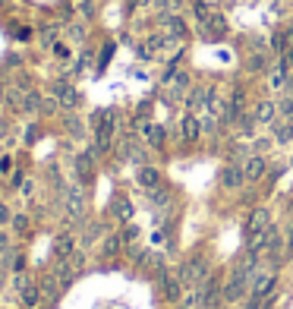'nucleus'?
<instances>
[{
  "label": "nucleus",
  "instance_id": "dca6fc26",
  "mask_svg": "<svg viewBox=\"0 0 293 309\" xmlns=\"http://www.w3.org/2000/svg\"><path fill=\"white\" fill-rule=\"evenodd\" d=\"M199 136H202V120L189 114L186 120H183V139H186V142H196Z\"/></svg>",
  "mask_w": 293,
  "mask_h": 309
},
{
  "label": "nucleus",
  "instance_id": "f3484780",
  "mask_svg": "<svg viewBox=\"0 0 293 309\" xmlns=\"http://www.w3.org/2000/svg\"><path fill=\"white\" fill-rule=\"evenodd\" d=\"M123 243H126V240H123V233H111V237H107V240L101 243V256H104V259L117 256V252L123 249Z\"/></svg>",
  "mask_w": 293,
  "mask_h": 309
},
{
  "label": "nucleus",
  "instance_id": "9b49d317",
  "mask_svg": "<svg viewBox=\"0 0 293 309\" xmlns=\"http://www.w3.org/2000/svg\"><path fill=\"white\" fill-rule=\"evenodd\" d=\"M54 95H57V101H60L63 107H76V104H79L76 88H72V85H66V82H57V85H54Z\"/></svg>",
  "mask_w": 293,
  "mask_h": 309
},
{
  "label": "nucleus",
  "instance_id": "4be33fe9",
  "mask_svg": "<svg viewBox=\"0 0 293 309\" xmlns=\"http://www.w3.org/2000/svg\"><path fill=\"white\" fill-rule=\"evenodd\" d=\"M29 224H32V221H29L26 215H16V218H13V227H16V233H29Z\"/></svg>",
  "mask_w": 293,
  "mask_h": 309
},
{
  "label": "nucleus",
  "instance_id": "9d476101",
  "mask_svg": "<svg viewBox=\"0 0 293 309\" xmlns=\"http://www.w3.org/2000/svg\"><path fill=\"white\" fill-rule=\"evenodd\" d=\"M38 287H41V297H47V300H57V297H60V290H63L66 284H63V281H60V278L51 271V275H44V278H41V284H38Z\"/></svg>",
  "mask_w": 293,
  "mask_h": 309
},
{
  "label": "nucleus",
  "instance_id": "2eb2a0df",
  "mask_svg": "<svg viewBox=\"0 0 293 309\" xmlns=\"http://www.w3.org/2000/svg\"><path fill=\"white\" fill-rule=\"evenodd\" d=\"M72 252H76V240H72V233H60L57 246H54V256H57V259H69Z\"/></svg>",
  "mask_w": 293,
  "mask_h": 309
},
{
  "label": "nucleus",
  "instance_id": "a878e982",
  "mask_svg": "<svg viewBox=\"0 0 293 309\" xmlns=\"http://www.w3.org/2000/svg\"><path fill=\"white\" fill-rule=\"evenodd\" d=\"M7 252H10V237L0 230V256H7Z\"/></svg>",
  "mask_w": 293,
  "mask_h": 309
},
{
  "label": "nucleus",
  "instance_id": "7ed1b4c3",
  "mask_svg": "<svg viewBox=\"0 0 293 309\" xmlns=\"http://www.w3.org/2000/svg\"><path fill=\"white\" fill-rule=\"evenodd\" d=\"M66 211H69V218H82V211H85V189H82V183L66 186Z\"/></svg>",
  "mask_w": 293,
  "mask_h": 309
},
{
  "label": "nucleus",
  "instance_id": "f257e3e1",
  "mask_svg": "<svg viewBox=\"0 0 293 309\" xmlns=\"http://www.w3.org/2000/svg\"><path fill=\"white\" fill-rule=\"evenodd\" d=\"M205 278H208V262H205V259H189V262H183V268H180V284L199 287Z\"/></svg>",
  "mask_w": 293,
  "mask_h": 309
},
{
  "label": "nucleus",
  "instance_id": "b1692460",
  "mask_svg": "<svg viewBox=\"0 0 293 309\" xmlns=\"http://www.w3.org/2000/svg\"><path fill=\"white\" fill-rule=\"evenodd\" d=\"M265 66H268V57H265V54H255V57L249 60V69H252V73H259V69H265Z\"/></svg>",
  "mask_w": 293,
  "mask_h": 309
},
{
  "label": "nucleus",
  "instance_id": "20e7f679",
  "mask_svg": "<svg viewBox=\"0 0 293 309\" xmlns=\"http://www.w3.org/2000/svg\"><path fill=\"white\" fill-rule=\"evenodd\" d=\"M243 180H246L243 164H230V168L221 171V186H224V189H240V186H243Z\"/></svg>",
  "mask_w": 293,
  "mask_h": 309
},
{
  "label": "nucleus",
  "instance_id": "393cba45",
  "mask_svg": "<svg viewBox=\"0 0 293 309\" xmlns=\"http://www.w3.org/2000/svg\"><path fill=\"white\" fill-rule=\"evenodd\" d=\"M13 221V215H10V208L4 205V202H0V227H4V224H10Z\"/></svg>",
  "mask_w": 293,
  "mask_h": 309
},
{
  "label": "nucleus",
  "instance_id": "423d86ee",
  "mask_svg": "<svg viewBox=\"0 0 293 309\" xmlns=\"http://www.w3.org/2000/svg\"><path fill=\"white\" fill-rule=\"evenodd\" d=\"M142 136H145V142H149L152 149H161L164 139H167V130H164V126L149 123V120H142Z\"/></svg>",
  "mask_w": 293,
  "mask_h": 309
},
{
  "label": "nucleus",
  "instance_id": "bb28decb",
  "mask_svg": "<svg viewBox=\"0 0 293 309\" xmlns=\"http://www.w3.org/2000/svg\"><path fill=\"white\" fill-rule=\"evenodd\" d=\"M10 168H13V161H10V158H0V171L10 174Z\"/></svg>",
  "mask_w": 293,
  "mask_h": 309
},
{
  "label": "nucleus",
  "instance_id": "f8f14e48",
  "mask_svg": "<svg viewBox=\"0 0 293 309\" xmlns=\"http://www.w3.org/2000/svg\"><path fill=\"white\" fill-rule=\"evenodd\" d=\"M136 180H139V186H142V189H149V193L161 186V174H158L155 168H139Z\"/></svg>",
  "mask_w": 293,
  "mask_h": 309
},
{
  "label": "nucleus",
  "instance_id": "f03ea898",
  "mask_svg": "<svg viewBox=\"0 0 293 309\" xmlns=\"http://www.w3.org/2000/svg\"><path fill=\"white\" fill-rule=\"evenodd\" d=\"M287 82H290V66H287V57L281 54V60L268 69V88L271 92H284Z\"/></svg>",
  "mask_w": 293,
  "mask_h": 309
},
{
  "label": "nucleus",
  "instance_id": "412c9836",
  "mask_svg": "<svg viewBox=\"0 0 293 309\" xmlns=\"http://www.w3.org/2000/svg\"><path fill=\"white\" fill-rule=\"evenodd\" d=\"M161 294L167 297V300H180V281H174V278L164 275L161 278Z\"/></svg>",
  "mask_w": 293,
  "mask_h": 309
},
{
  "label": "nucleus",
  "instance_id": "39448f33",
  "mask_svg": "<svg viewBox=\"0 0 293 309\" xmlns=\"http://www.w3.org/2000/svg\"><path fill=\"white\" fill-rule=\"evenodd\" d=\"M265 230H268V211L265 208H255L252 218L246 221V240L249 237H259V233H265Z\"/></svg>",
  "mask_w": 293,
  "mask_h": 309
},
{
  "label": "nucleus",
  "instance_id": "aec40b11",
  "mask_svg": "<svg viewBox=\"0 0 293 309\" xmlns=\"http://www.w3.org/2000/svg\"><path fill=\"white\" fill-rule=\"evenodd\" d=\"M91 168H95V152H85V155H79V158H76V171H79V177H82V180H88Z\"/></svg>",
  "mask_w": 293,
  "mask_h": 309
},
{
  "label": "nucleus",
  "instance_id": "0eeeda50",
  "mask_svg": "<svg viewBox=\"0 0 293 309\" xmlns=\"http://www.w3.org/2000/svg\"><path fill=\"white\" fill-rule=\"evenodd\" d=\"M202 32L208 35V38H221V35L227 32V22L221 19V16H217V10H214L211 16H205V19H202Z\"/></svg>",
  "mask_w": 293,
  "mask_h": 309
},
{
  "label": "nucleus",
  "instance_id": "7c9ffc66",
  "mask_svg": "<svg viewBox=\"0 0 293 309\" xmlns=\"http://www.w3.org/2000/svg\"><path fill=\"white\" fill-rule=\"evenodd\" d=\"M290 246H293V230H290Z\"/></svg>",
  "mask_w": 293,
  "mask_h": 309
},
{
  "label": "nucleus",
  "instance_id": "6e6552de",
  "mask_svg": "<svg viewBox=\"0 0 293 309\" xmlns=\"http://www.w3.org/2000/svg\"><path fill=\"white\" fill-rule=\"evenodd\" d=\"M274 284H278V278H274V275H268V271H262V275L252 281V297L265 300V297L271 294V290H274Z\"/></svg>",
  "mask_w": 293,
  "mask_h": 309
},
{
  "label": "nucleus",
  "instance_id": "c756f323",
  "mask_svg": "<svg viewBox=\"0 0 293 309\" xmlns=\"http://www.w3.org/2000/svg\"><path fill=\"white\" fill-rule=\"evenodd\" d=\"M290 44H293V29H290Z\"/></svg>",
  "mask_w": 293,
  "mask_h": 309
},
{
  "label": "nucleus",
  "instance_id": "a211bd4d",
  "mask_svg": "<svg viewBox=\"0 0 293 309\" xmlns=\"http://www.w3.org/2000/svg\"><path fill=\"white\" fill-rule=\"evenodd\" d=\"M114 215H117V221L126 224L133 218V205H130V199L126 196H117V202H114Z\"/></svg>",
  "mask_w": 293,
  "mask_h": 309
},
{
  "label": "nucleus",
  "instance_id": "ddd939ff",
  "mask_svg": "<svg viewBox=\"0 0 293 309\" xmlns=\"http://www.w3.org/2000/svg\"><path fill=\"white\" fill-rule=\"evenodd\" d=\"M19 300H22V306H26V309H35V306L41 303V287L35 284V281H29V284L19 290Z\"/></svg>",
  "mask_w": 293,
  "mask_h": 309
},
{
  "label": "nucleus",
  "instance_id": "5701e85b",
  "mask_svg": "<svg viewBox=\"0 0 293 309\" xmlns=\"http://www.w3.org/2000/svg\"><path fill=\"white\" fill-rule=\"evenodd\" d=\"M54 57H57V60H69V44L54 41Z\"/></svg>",
  "mask_w": 293,
  "mask_h": 309
},
{
  "label": "nucleus",
  "instance_id": "c85d7f7f",
  "mask_svg": "<svg viewBox=\"0 0 293 309\" xmlns=\"http://www.w3.org/2000/svg\"><path fill=\"white\" fill-rule=\"evenodd\" d=\"M4 133H7V120H4V117H0V136H4Z\"/></svg>",
  "mask_w": 293,
  "mask_h": 309
},
{
  "label": "nucleus",
  "instance_id": "1a4fd4ad",
  "mask_svg": "<svg viewBox=\"0 0 293 309\" xmlns=\"http://www.w3.org/2000/svg\"><path fill=\"white\" fill-rule=\"evenodd\" d=\"M243 171H246V180H262L265 171H268V161H265L262 155H252V158H246Z\"/></svg>",
  "mask_w": 293,
  "mask_h": 309
},
{
  "label": "nucleus",
  "instance_id": "4468645a",
  "mask_svg": "<svg viewBox=\"0 0 293 309\" xmlns=\"http://www.w3.org/2000/svg\"><path fill=\"white\" fill-rule=\"evenodd\" d=\"M255 120H259V123H278V104H274V101H262L259 107H255Z\"/></svg>",
  "mask_w": 293,
  "mask_h": 309
},
{
  "label": "nucleus",
  "instance_id": "6ab92c4d",
  "mask_svg": "<svg viewBox=\"0 0 293 309\" xmlns=\"http://www.w3.org/2000/svg\"><path fill=\"white\" fill-rule=\"evenodd\" d=\"M164 29H167V35H174V38H186V22H183L180 16H167Z\"/></svg>",
  "mask_w": 293,
  "mask_h": 309
},
{
  "label": "nucleus",
  "instance_id": "cd10ccee",
  "mask_svg": "<svg viewBox=\"0 0 293 309\" xmlns=\"http://www.w3.org/2000/svg\"><path fill=\"white\" fill-rule=\"evenodd\" d=\"M4 275H7V262L0 259V281H4Z\"/></svg>",
  "mask_w": 293,
  "mask_h": 309
}]
</instances>
